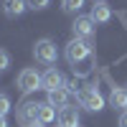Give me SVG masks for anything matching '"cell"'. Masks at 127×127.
Wrapping results in <instances>:
<instances>
[{"mask_svg": "<svg viewBox=\"0 0 127 127\" xmlns=\"http://www.w3.org/2000/svg\"><path fill=\"white\" fill-rule=\"evenodd\" d=\"M33 56H36L38 64H43V66L56 64V59H59L56 43H54L51 38H41V41H36V46H33Z\"/></svg>", "mask_w": 127, "mask_h": 127, "instance_id": "cell-1", "label": "cell"}, {"mask_svg": "<svg viewBox=\"0 0 127 127\" xmlns=\"http://www.w3.org/2000/svg\"><path fill=\"white\" fill-rule=\"evenodd\" d=\"M92 56V43L89 41H84V38H74L71 43L66 46V61L71 64H79V61H87Z\"/></svg>", "mask_w": 127, "mask_h": 127, "instance_id": "cell-2", "label": "cell"}, {"mask_svg": "<svg viewBox=\"0 0 127 127\" xmlns=\"http://www.w3.org/2000/svg\"><path fill=\"white\" fill-rule=\"evenodd\" d=\"M76 99H79L81 107H84V109H89V112H99V109L104 107L102 94H99V89H94V87H84V89H79Z\"/></svg>", "mask_w": 127, "mask_h": 127, "instance_id": "cell-3", "label": "cell"}, {"mask_svg": "<svg viewBox=\"0 0 127 127\" xmlns=\"http://www.w3.org/2000/svg\"><path fill=\"white\" fill-rule=\"evenodd\" d=\"M41 76H43V74H38L36 69H23L18 74V89L23 94H31V92L41 89Z\"/></svg>", "mask_w": 127, "mask_h": 127, "instance_id": "cell-4", "label": "cell"}, {"mask_svg": "<svg viewBox=\"0 0 127 127\" xmlns=\"http://www.w3.org/2000/svg\"><path fill=\"white\" fill-rule=\"evenodd\" d=\"M71 31H74V38L89 41V38L94 36V31H97V23L92 20V15H79V18L71 23Z\"/></svg>", "mask_w": 127, "mask_h": 127, "instance_id": "cell-5", "label": "cell"}, {"mask_svg": "<svg viewBox=\"0 0 127 127\" xmlns=\"http://www.w3.org/2000/svg\"><path fill=\"white\" fill-rule=\"evenodd\" d=\"M64 84H66V81H64V76H61L59 69H46V74L41 76V89H46V92L61 89Z\"/></svg>", "mask_w": 127, "mask_h": 127, "instance_id": "cell-6", "label": "cell"}, {"mask_svg": "<svg viewBox=\"0 0 127 127\" xmlns=\"http://www.w3.org/2000/svg\"><path fill=\"white\" fill-rule=\"evenodd\" d=\"M38 104H41V102H26V104H20V109H18V122L23 125V127L38 120Z\"/></svg>", "mask_w": 127, "mask_h": 127, "instance_id": "cell-7", "label": "cell"}, {"mask_svg": "<svg viewBox=\"0 0 127 127\" xmlns=\"http://www.w3.org/2000/svg\"><path fill=\"white\" fill-rule=\"evenodd\" d=\"M56 122H59V127H79V112L66 104V107H61V109H59Z\"/></svg>", "mask_w": 127, "mask_h": 127, "instance_id": "cell-8", "label": "cell"}, {"mask_svg": "<svg viewBox=\"0 0 127 127\" xmlns=\"http://www.w3.org/2000/svg\"><path fill=\"white\" fill-rule=\"evenodd\" d=\"M109 18H112L109 5L104 3V0H97V3L92 5V20H94V23H107Z\"/></svg>", "mask_w": 127, "mask_h": 127, "instance_id": "cell-9", "label": "cell"}, {"mask_svg": "<svg viewBox=\"0 0 127 127\" xmlns=\"http://www.w3.org/2000/svg\"><path fill=\"white\" fill-rule=\"evenodd\" d=\"M26 8H28L26 0H3V10H5V15H10V18L23 15V13H26Z\"/></svg>", "mask_w": 127, "mask_h": 127, "instance_id": "cell-10", "label": "cell"}, {"mask_svg": "<svg viewBox=\"0 0 127 127\" xmlns=\"http://www.w3.org/2000/svg\"><path fill=\"white\" fill-rule=\"evenodd\" d=\"M48 104H51V107H66V104H69V89L66 87H61V89H54V92H48Z\"/></svg>", "mask_w": 127, "mask_h": 127, "instance_id": "cell-11", "label": "cell"}, {"mask_svg": "<svg viewBox=\"0 0 127 127\" xmlns=\"http://www.w3.org/2000/svg\"><path fill=\"white\" fill-rule=\"evenodd\" d=\"M109 104L114 109H127V89H120V87H112V94H109Z\"/></svg>", "mask_w": 127, "mask_h": 127, "instance_id": "cell-12", "label": "cell"}, {"mask_svg": "<svg viewBox=\"0 0 127 127\" xmlns=\"http://www.w3.org/2000/svg\"><path fill=\"white\" fill-rule=\"evenodd\" d=\"M56 117H59V114H56V109L51 107L48 102H41V104H38V122L48 125V122H54Z\"/></svg>", "mask_w": 127, "mask_h": 127, "instance_id": "cell-13", "label": "cell"}, {"mask_svg": "<svg viewBox=\"0 0 127 127\" xmlns=\"http://www.w3.org/2000/svg\"><path fill=\"white\" fill-rule=\"evenodd\" d=\"M61 3H64V10H66V13H79L84 8V0H61Z\"/></svg>", "mask_w": 127, "mask_h": 127, "instance_id": "cell-14", "label": "cell"}, {"mask_svg": "<svg viewBox=\"0 0 127 127\" xmlns=\"http://www.w3.org/2000/svg\"><path fill=\"white\" fill-rule=\"evenodd\" d=\"M8 112H10V99L8 94H0V117H5Z\"/></svg>", "mask_w": 127, "mask_h": 127, "instance_id": "cell-15", "label": "cell"}, {"mask_svg": "<svg viewBox=\"0 0 127 127\" xmlns=\"http://www.w3.org/2000/svg\"><path fill=\"white\" fill-rule=\"evenodd\" d=\"M26 3H28L31 10H43V8L48 5V0H26Z\"/></svg>", "mask_w": 127, "mask_h": 127, "instance_id": "cell-16", "label": "cell"}, {"mask_svg": "<svg viewBox=\"0 0 127 127\" xmlns=\"http://www.w3.org/2000/svg\"><path fill=\"white\" fill-rule=\"evenodd\" d=\"M10 66V54H8V51H3V48H0V71H5Z\"/></svg>", "mask_w": 127, "mask_h": 127, "instance_id": "cell-17", "label": "cell"}, {"mask_svg": "<svg viewBox=\"0 0 127 127\" xmlns=\"http://www.w3.org/2000/svg\"><path fill=\"white\" fill-rule=\"evenodd\" d=\"M120 127H127V109L120 112Z\"/></svg>", "mask_w": 127, "mask_h": 127, "instance_id": "cell-18", "label": "cell"}, {"mask_svg": "<svg viewBox=\"0 0 127 127\" xmlns=\"http://www.w3.org/2000/svg\"><path fill=\"white\" fill-rule=\"evenodd\" d=\"M26 127H46V125H43V122H38V120H36V122H31V125H26Z\"/></svg>", "mask_w": 127, "mask_h": 127, "instance_id": "cell-19", "label": "cell"}, {"mask_svg": "<svg viewBox=\"0 0 127 127\" xmlns=\"http://www.w3.org/2000/svg\"><path fill=\"white\" fill-rule=\"evenodd\" d=\"M0 127H8V122H5V117H0Z\"/></svg>", "mask_w": 127, "mask_h": 127, "instance_id": "cell-20", "label": "cell"}, {"mask_svg": "<svg viewBox=\"0 0 127 127\" xmlns=\"http://www.w3.org/2000/svg\"><path fill=\"white\" fill-rule=\"evenodd\" d=\"M94 3H97V0H94Z\"/></svg>", "mask_w": 127, "mask_h": 127, "instance_id": "cell-21", "label": "cell"}]
</instances>
